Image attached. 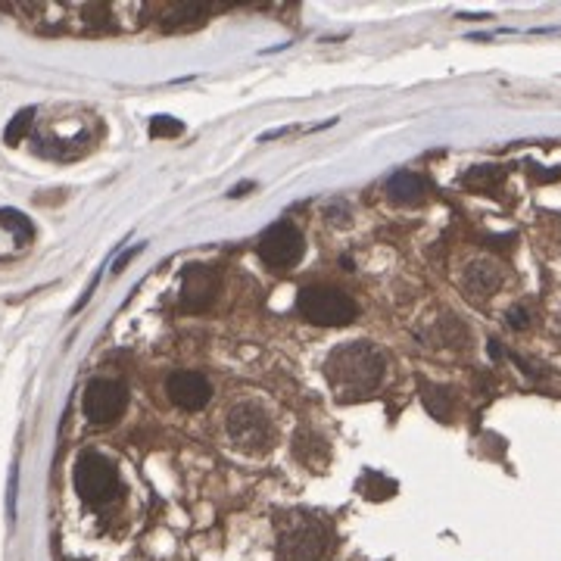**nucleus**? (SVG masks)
<instances>
[{
    "instance_id": "f257e3e1",
    "label": "nucleus",
    "mask_w": 561,
    "mask_h": 561,
    "mask_svg": "<svg viewBox=\"0 0 561 561\" xmlns=\"http://www.w3.org/2000/svg\"><path fill=\"white\" fill-rule=\"evenodd\" d=\"M384 356L377 347L371 343H347V347H337L331 353V359L325 365L328 384L340 393L343 399H356V396H368L381 387L384 381Z\"/></svg>"
},
{
    "instance_id": "f03ea898",
    "label": "nucleus",
    "mask_w": 561,
    "mask_h": 561,
    "mask_svg": "<svg viewBox=\"0 0 561 561\" xmlns=\"http://www.w3.org/2000/svg\"><path fill=\"white\" fill-rule=\"evenodd\" d=\"M331 546L325 524L303 511H293L278 521V556L280 561H321Z\"/></svg>"
},
{
    "instance_id": "7ed1b4c3",
    "label": "nucleus",
    "mask_w": 561,
    "mask_h": 561,
    "mask_svg": "<svg viewBox=\"0 0 561 561\" xmlns=\"http://www.w3.org/2000/svg\"><path fill=\"white\" fill-rule=\"evenodd\" d=\"M72 483H75V493L90 505H103L119 493L116 465H112L107 455L94 452V449L79 455V461L72 468Z\"/></svg>"
},
{
    "instance_id": "20e7f679",
    "label": "nucleus",
    "mask_w": 561,
    "mask_h": 561,
    "mask_svg": "<svg viewBox=\"0 0 561 561\" xmlns=\"http://www.w3.org/2000/svg\"><path fill=\"white\" fill-rule=\"evenodd\" d=\"M300 312L319 328H343L359 315V309H356L353 297H347L337 287H306L300 293Z\"/></svg>"
},
{
    "instance_id": "39448f33",
    "label": "nucleus",
    "mask_w": 561,
    "mask_h": 561,
    "mask_svg": "<svg viewBox=\"0 0 561 561\" xmlns=\"http://www.w3.org/2000/svg\"><path fill=\"white\" fill-rule=\"evenodd\" d=\"M84 418L94 427H109L125 415V405H128V390L122 381H112V377H94L84 387Z\"/></svg>"
},
{
    "instance_id": "423d86ee",
    "label": "nucleus",
    "mask_w": 561,
    "mask_h": 561,
    "mask_svg": "<svg viewBox=\"0 0 561 561\" xmlns=\"http://www.w3.org/2000/svg\"><path fill=\"white\" fill-rule=\"evenodd\" d=\"M228 437L243 452H262L271 443V421L256 403H241L228 412Z\"/></svg>"
},
{
    "instance_id": "0eeeda50",
    "label": "nucleus",
    "mask_w": 561,
    "mask_h": 561,
    "mask_svg": "<svg viewBox=\"0 0 561 561\" xmlns=\"http://www.w3.org/2000/svg\"><path fill=\"white\" fill-rule=\"evenodd\" d=\"M306 241L303 231L290 222H278L271 228H265V234L259 237V259L269 269H293L303 259Z\"/></svg>"
},
{
    "instance_id": "6e6552de",
    "label": "nucleus",
    "mask_w": 561,
    "mask_h": 561,
    "mask_svg": "<svg viewBox=\"0 0 561 561\" xmlns=\"http://www.w3.org/2000/svg\"><path fill=\"white\" fill-rule=\"evenodd\" d=\"M219 293V278H215L213 269L206 265H187L185 275H181V306L187 312H196V309H206Z\"/></svg>"
},
{
    "instance_id": "1a4fd4ad",
    "label": "nucleus",
    "mask_w": 561,
    "mask_h": 561,
    "mask_svg": "<svg viewBox=\"0 0 561 561\" xmlns=\"http://www.w3.org/2000/svg\"><path fill=\"white\" fill-rule=\"evenodd\" d=\"M166 393H168V399L178 405V409L196 412V409H203V405L209 403L213 387H209L206 377L196 375V371H175V375L166 381Z\"/></svg>"
},
{
    "instance_id": "9d476101",
    "label": "nucleus",
    "mask_w": 561,
    "mask_h": 561,
    "mask_svg": "<svg viewBox=\"0 0 561 561\" xmlns=\"http://www.w3.org/2000/svg\"><path fill=\"white\" fill-rule=\"evenodd\" d=\"M461 287L474 300L493 297L502 287V269L496 262H490V259H474V262H468L465 275H461Z\"/></svg>"
},
{
    "instance_id": "9b49d317",
    "label": "nucleus",
    "mask_w": 561,
    "mask_h": 561,
    "mask_svg": "<svg viewBox=\"0 0 561 561\" xmlns=\"http://www.w3.org/2000/svg\"><path fill=\"white\" fill-rule=\"evenodd\" d=\"M424 194H427V185L415 172H396L387 181V196L396 206H415V203L424 200Z\"/></svg>"
},
{
    "instance_id": "f8f14e48",
    "label": "nucleus",
    "mask_w": 561,
    "mask_h": 561,
    "mask_svg": "<svg viewBox=\"0 0 561 561\" xmlns=\"http://www.w3.org/2000/svg\"><path fill=\"white\" fill-rule=\"evenodd\" d=\"M421 403H424V409L437 421L452 418L455 399H452V393H449V387H440V384H421Z\"/></svg>"
},
{
    "instance_id": "ddd939ff",
    "label": "nucleus",
    "mask_w": 561,
    "mask_h": 561,
    "mask_svg": "<svg viewBox=\"0 0 561 561\" xmlns=\"http://www.w3.org/2000/svg\"><path fill=\"white\" fill-rule=\"evenodd\" d=\"M34 116H38V109H34V107L19 109L16 116L10 119V125H6V131H4V140H6V144H10V147H16L19 140H23V138L28 135V128H32Z\"/></svg>"
},
{
    "instance_id": "4468645a",
    "label": "nucleus",
    "mask_w": 561,
    "mask_h": 561,
    "mask_svg": "<svg viewBox=\"0 0 561 561\" xmlns=\"http://www.w3.org/2000/svg\"><path fill=\"white\" fill-rule=\"evenodd\" d=\"M203 16H206V10H203V6H196V4H175V6H168V13H166V25H172V28L191 25V23H196V19H203Z\"/></svg>"
},
{
    "instance_id": "2eb2a0df",
    "label": "nucleus",
    "mask_w": 561,
    "mask_h": 561,
    "mask_svg": "<svg viewBox=\"0 0 561 561\" xmlns=\"http://www.w3.org/2000/svg\"><path fill=\"white\" fill-rule=\"evenodd\" d=\"M465 178H468V187H490V185H499L502 181V168L480 166V168H471Z\"/></svg>"
},
{
    "instance_id": "dca6fc26",
    "label": "nucleus",
    "mask_w": 561,
    "mask_h": 561,
    "mask_svg": "<svg viewBox=\"0 0 561 561\" xmlns=\"http://www.w3.org/2000/svg\"><path fill=\"white\" fill-rule=\"evenodd\" d=\"M181 131H185V122H178V119H172V116H157L150 122L153 138H178Z\"/></svg>"
},
{
    "instance_id": "f3484780",
    "label": "nucleus",
    "mask_w": 561,
    "mask_h": 561,
    "mask_svg": "<svg viewBox=\"0 0 561 561\" xmlns=\"http://www.w3.org/2000/svg\"><path fill=\"white\" fill-rule=\"evenodd\" d=\"M440 331H443L446 347H465V343H468L465 325H461L459 319H452V315H449V319H443V328H440Z\"/></svg>"
},
{
    "instance_id": "a211bd4d",
    "label": "nucleus",
    "mask_w": 561,
    "mask_h": 561,
    "mask_svg": "<svg viewBox=\"0 0 561 561\" xmlns=\"http://www.w3.org/2000/svg\"><path fill=\"white\" fill-rule=\"evenodd\" d=\"M16 493H19V465L10 468V487H6V518L16 521Z\"/></svg>"
},
{
    "instance_id": "6ab92c4d",
    "label": "nucleus",
    "mask_w": 561,
    "mask_h": 561,
    "mask_svg": "<svg viewBox=\"0 0 561 561\" xmlns=\"http://www.w3.org/2000/svg\"><path fill=\"white\" fill-rule=\"evenodd\" d=\"M505 321H509V328H515V331H524V328L530 325V309L528 306H511L509 315H505Z\"/></svg>"
},
{
    "instance_id": "aec40b11",
    "label": "nucleus",
    "mask_w": 561,
    "mask_h": 561,
    "mask_svg": "<svg viewBox=\"0 0 561 561\" xmlns=\"http://www.w3.org/2000/svg\"><path fill=\"white\" fill-rule=\"evenodd\" d=\"M140 250H144V243H138V247H128V250H122V256H119L116 262L109 265V271H112V275H122V271H125V265H128L131 259H135Z\"/></svg>"
},
{
    "instance_id": "412c9836",
    "label": "nucleus",
    "mask_w": 561,
    "mask_h": 561,
    "mask_svg": "<svg viewBox=\"0 0 561 561\" xmlns=\"http://www.w3.org/2000/svg\"><path fill=\"white\" fill-rule=\"evenodd\" d=\"M490 356H493L496 362H499L502 356H505V349H502V343H499V340H490Z\"/></svg>"
}]
</instances>
